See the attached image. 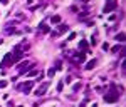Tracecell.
Here are the masks:
<instances>
[{
	"label": "cell",
	"mask_w": 126,
	"mask_h": 107,
	"mask_svg": "<svg viewBox=\"0 0 126 107\" xmlns=\"http://www.w3.org/2000/svg\"><path fill=\"white\" fill-rule=\"evenodd\" d=\"M32 85H34V82H32V80H29V82H25V84H22V85H19V89H22L24 92H30Z\"/></svg>",
	"instance_id": "obj_3"
},
{
	"label": "cell",
	"mask_w": 126,
	"mask_h": 107,
	"mask_svg": "<svg viewBox=\"0 0 126 107\" xmlns=\"http://www.w3.org/2000/svg\"><path fill=\"white\" fill-rule=\"evenodd\" d=\"M7 85V80H3V82H0V87H5Z\"/></svg>",
	"instance_id": "obj_11"
},
{
	"label": "cell",
	"mask_w": 126,
	"mask_h": 107,
	"mask_svg": "<svg viewBox=\"0 0 126 107\" xmlns=\"http://www.w3.org/2000/svg\"><path fill=\"white\" fill-rule=\"evenodd\" d=\"M74 60H76V62H82V60H84V54H76V55H74Z\"/></svg>",
	"instance_id": "obj_6"
},
{
	"label": "cell",
	"mask_w": 126,
	"mask_h": 107,
	"mask_svg": "<svg viewBox=\"0 0 126 107\" xmlns=\"http://www.w3.org/2000/svg\"><path fill=\"white\" fill-rule=\"evenodd\" d=\"M47 87H49V82H45L44 85H40V87L37 89V92H35V95H44V94H45V90H47Z\"/></svg>",
	"instance_id": "obj_4"
},
{
	"label": "cell",
	"mask_w": 126,
	"mask_h": 107,
	"mask_svg": "<svg viewBox=\"0 0 126 107\" xmlns=\"http://www.w3.org/2000/svg\"><path fill=\"white\" fill-rule=\"evenodd\" d=\"M114 7H116V2H109V3H108V7L104 8V12H108L109 8H114Z\"/></svg>",
	"instance_id": "obj_7"
},
{
	"label": "cell",
	"mask_w": 126,
	"mask_h": 107,
	"mask_svg": "<svg viewBox=\"0 0 126 107\" xmlns=\"http://www.w3.org/2000/svg\"><path fill=\"white\" fill-rule=\"evenodd\" d=\"M0 2H2V3H8V0H0Z\"/></svg>",
	"instance_id": "obj_12"
},
{
	"label": "cell",
	"mask_w": 126,
	"mask_h": 107,
	"mask_svg": "<svg viewBox=\"0 0 126 107\" xmlns=\"http://www.w3.org/2000/svg\"><path fill=\"white\" fill-rule=\"evenodd\" d=\"M118 50H121V47H119V45H116V47H113V49H111V52H118Z\"/></svg>",
	"instance_id": "obj_10"
},
{
	"label": "cell",
	"mask_w": 126,
	"mask_h": 107,
	"mask_svg": "<svg viewBox=\"0 0 126 107\" xmlns=\"http://www.w3.org/2000/svg\"><path fill=\"white\" fill-rule=\"evenodd\" d=\"M96 64H97V60H96V59H93V60H89V62L86 64V69H88V70L94 69V65H96Z\"/></svg>",
	"instance_id": "obj_5"
},
{
	"label": "cell",
	"mask_w": 126,
	"mask_h": 107,
	"mask_svg": "<svg viewBox=\"0 0 126 107\" xmlns=\"http://www.w3.org/2000/svg\"><path fill=\"white\" fill-rule=\"evenodd\" d=\"M12 64H14V60H12V54H7L5 59L2 60V67H10Z\"/></svg>",
	"instance_id": "obj_2"
},
{
	"label": "cell",
	"mask_w": 126,
	"mask_h": 107,
	"mask_svg": "<svg viewBox=\"0 0 126 107\" xmlns=\"http://www.w3.org/2000/svg\"><path fill=\"white\" fill-rule=\"evenodd\" d=\"M123 38H125V34H118V35H116V40H119V42H121Z\"/></svg>",
	"instance_id": "obj_8"
},
{
	"label": "cell",
	"mask_w": 126,
	"mask_h": 107,
	"mask_svg": "<svg viewBox=\"0 0 126 107\" xmlns=\"http://www.w3.org/2000/svg\"><path fill=\"white\" fill-rule=\"evenodd\" d=\"M118 99H119V95H118L116 90H113V92H109V94L104 95V101H106V102H116Z\"/></svg>",
	"instance_id": "obj_1"
},
{
	"label": "cell",
	"mask_w": 126,
	"mask_h": 107,
	"mask_svg": "<svg viewBox=\"0 0 126 107\" xmlns=\"http://www.w3.org/2000/svg\"><path fill=\"white\" fill-rule=\"evenodd\" d=\"M59 20H61L59 15H54V17H52V22H59Z\"/></svg>",
	"instance_id": "obj_9"
}]
</instances>
